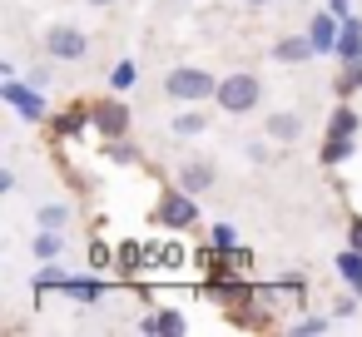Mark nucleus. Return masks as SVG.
I'll return each mask as SVG.
<instances>
[{"label": "nucleus", "instance_id": "obj_1", "mask_svg": "<svg viewBox=\"0 0 362 337\" xmlns=\"http://www.w3.org/2000/svg\"><path fill=\"white\" fill-rule=\"evenodd\" d=\"M164 95L179 100V105H199V100H214L218 95V80L209 70H199V65H174L164 75Z\"/></svg>", "mask_w": 362, "mask_h": 337}, {"label": "nucleus", "instance_id": "obj_2", "mask_svg": "<svg viewBox=\"0 0 362 337\" xmlns=\"http://www.w3.org/2000/svg\"><path fill=\"white\" fill-rule=\"evenodd\" d=\"M218 110L223 114H253L258 110V100H263V85H258V75H248V70H233L228 80H218Z\"/></svg>", "mask_w": 362, "mask_h": 337}, {"label": "nucleus", "instance_id": "obj_3", "mask_svg": "<svg viewBox=\"0 0 362 337\" xmlns=\"http://www.w3.org/2000/svg\"><path fill=\"white\" fill-rule=\"evenodd\" d=\"M189 223H199V203H194V194L179 184V189H164L159 194V228H189Z\"/></svg>", "mask_w": 362, "mask_h": 337}, {"label": "nucleus", "instance_id": "obj_4", "mask_svg": "<svg viewBox=\"0 0 362 337\" xmlns=\"http://www.w3.org/2000/svg\"><path fill=\"white\" fill-rule=\"evenodd\" d=\"M0 100H6L21 119H45V90H35V85H21L16 75L0 85Z\"/></svg>", "mask_w": 362, "mask_h": 337}, {"label": "nucleus", "instance_id": "obj_5", "mask_svg": "<svg viewBox=\"0 0 362 337\" xmlns=\"http://www.w3.org/2000/svg\"><path fill=\"white\" fill-rule=\"evenodd\" d=\"M45 50H50V60H85L90 55V35L75 30V25H50L45 30Z\"/></svg>", "mask_w": 362, "mask_h": 337}, {"label": "nucleus", "instance_id": "obj_6", "mask_svg": "<svg viewBox=\"0 0 362 337\" xmlns=\"http://www.w3.org/2000/svg\"><path fill=\"white\" fill-rule=\"evenodd\" d=\"M308 40H313V50H317V55H337V40H342L337 11H327V16H313V20H308Z\"/></svg>", "mask_w": 362, "mask_h": 337}, {"label": "nucleus", "instance_id": "obj_7", "mask_svg": "<svg viewBox=\"0 0 362 337\" xmlns=\"http://www.w3.org/2000/svg\"><path fill=\"white\" fill-rule=\"evenodd\" d=\"M95 129H100L105 139H124V134H129V110H124L119 100L95 105Z\"/></svg>", "mask_w": 362, "mask_h": 337}, {"label": "nucleus", "instance_id": "obj_8", "mask_svg": "<svg viewBox=\"0 0 362 337\" xmlns=\"http://www.w3.org/2000/svg\"><path fill=\"white\" fill-rule=\"evenodd\" d=\"M179 184H184L189 194H209V189L218 184V169H214V159H189V164L179 169Z\"/></svg>", "mask_w": 362, "mask_h": 337}, {"label": "nucleus", "instance_id": "obj_9", "mask_svg": "<svg viewBox=\"0 0 362 337\" xmlns=\"http://www.w3.org/2000/svg\"><path fill=\"white\" fill-rule=\"evenodd\" d=\"M317 50H313V40L308 35H283L278 45H273V60H283V65H303V60H313Z\"/></svg>", "mask_w": 362, "mask_h": 337}, {"label": "nucleus", "instance_id": "obj_10", "mask_svg": "<svg viewBox=\"0 0 362 337\" xmlns=\"http://www.w3.org/2000/svg\"><path fill=\"white\" fill-rule=\"evenodd\" d=\"M337 60H342V65L362 60V20H357V16H342V40H337Z\"/></svg>", "mask_w": 362, "mask_h": 337}, {"label": "nucleus", "instance_id": "obj_11", "mask_svg": "<svg viewBox=\"0 0 362 337\" xmlns=\"http://www.w3.org/2000/svg\"><path fill=\"white\" fill-rule=\"evenodd\" d=\"M95 124V105H75L65 114H55V134H85Z\"/></svg>", "mask_w": 362, "mask_h": 337}, {"label": "nucleus", "instance_id": "obj_12", "mask_svg": "<svg viewBox=\"0 0 362 337\" xmlns=\"http://www.w3.org/2000/svg\"><path fill=\"white\" fill-rule=\"evenodd\" d=\"M298 134H303V119H298V114H288V110L268 114V139H278V144H293Z\"/></svg>", "mask_w": 362, "mask_h": 337}, {"label": "nucleus", "instance_id": "obj_13", "mask_svg": "<svg viewBox=\"0 0 362 337\" xmlns=\"http://www.w3.org/2000/svg\"><path fill=\"white\" fill-rule=\"evenodd\" d=\"M144 332H169V337H179V332H189V322H184V312H174V307H164V312H149L144 322H139Z\"/></svg>", "mask_w": 362, "mask_h": 337}, {"label": "nucleus", "instance_id": "obj_14", "mask_svg": "<svg viewBox=\"0 0 362 337\" xmlns=\"http://www.w3.org/2000/svg\"><path fill=\"white\" fill-rule=\"evenodd\" d=\"M337 273H342V283H347L352 292H362V253H357V248L337 253Z\"/></svg>", "mask_w": 362, "mask_h": 337}, {"label": "nucleus", "instance_id": "obj_15", "mask_svg": "<svg viewBox=\"0 0 362 337\" xmlns=\"http://www.w3.org/2000/svg\"><path fill=\"white\" fill-rule=\"evenodd\" d=\"M352 149H357L352 134H327V144H322V164H342Z\"/></svg>", "mask_w": 362, "mask_h": 337}, {"label": "nucleus", "instance_id": "obj_16", "mask_svg": "<svg viewBox=\"0 0 362 337\" xmlns=\"http://www.w3.org/2000/svg\"><path fill=\"white\" fill-rule=\"evenodd\" d=\"M139 263H149V248L144 243H124L119 248V273H139Z\"/></svg>", "mask_w": 362, "mask_h": 337}, {"label": "nucleus", "instance_id": "obj_17", "mask_svg": "<svg viewBox=\"0 0 362 337\" xmlns=\"http://www.w3.org/2000/svg\"><path fill=\"white\" fill-rule=\"evenodd\" d=\"M65 292H70L75 302H100V283H95V278H70Z\"/></svg>", "mask_w": 362, "mask_h": 337}, {"label": "nucleus", "instance_id": "obj_18", "mask_svg": "<svg viewBox=\"0 0 362 337\" xmlns=\"http://www.w3.org/2000/svg\"><path fill=\"white\" fill-rule=\"evenodd\" d=\"M204 129H209V119H204V114H194V110H189V114H174V134H184V139H189V134H204Z\"/></svg>", "mask_w": 362, "mask_h": 337}, {"label": "nucleus", "instance_id": "obj_19", "mask_svg": "<svg viewBox=\"0 0 362 337\" xmlns=\"http://www.w3.org/2000/svg\"><path fill=\"white\" fill-rule=\"evenodd\" d=\"M129 85H134V65H129V60H119V65L110 70V90H115V95H124Z\"/></svg>", "mask_w": 362, "mask_h": 337}, {"label": "nucleus", "instance_id": "obj_20", "mask_svg": "<svg viewBox=\"0 0 362 337\" xmlns=\"http://www.w3.org/2000/svg\"><path fill=\"white\" fill-rule=\"evenodd\" d=\"M105 154H110V159H115V164H134V159H139V154H134V144H129V139H110V144H105Z\"/></svg>", "mask_w": 362, "mask_h": 337}, {"label": "nucleus", "instance_id": "obj_21", "mask_svg": "<svg viewBox=\"0 0 362 337\" xmlns=\"http://www.w3.org/2000/svg\"><path fill=\"white\" fill-rule=\"evenodd\" d=\"M55 253H60V233H55V228L35 233V258H55Z\"/></svg>", "mask_w": 362, "mask_h": 337}, {"label": "nucleus", "instance_id": "obj_22", "mask_svg": "<svg viewBox=\"0 0 362 337\" xmlns=\"http://www.w3.org/2000/svg\"><path fill=\"white\" fill-rule=\"evenodd\" d=\"M332 134H357V110L342 105V110L332 114Z\"/></svg>", "mask_w": 362, "mask_h": 337}, {"label": "nucleus", "instance_id": "obj_23", "mask_svg": "<svg viewBox=\"0 0 362 337\" xmlns=\"http://www.w3.org/2000/svg\"><path fill=\"white\" fill-rule=\"evenodd\" d=\"M65 218H70V208H65V203H45V208H40V228H60Z\"/></svg>", "mask_w": 362, "mask_h": 337}, {"label": "nucleus", "instance_id": "obj_24", "mask_svg": "<svg viewBox=\"0 0 362 337\" xmlns=\"http://www.w3.org/2000/svg\"><path fill=\"white\" fill-rule=\"evenodd\" d=\"M214 248H218V253H233V248H238V233H233L228 223H214Z\"/></svg>", "mask_w": 362, "mask_h": 337}, {"label": "nucleus", "instance_id": "obj_25", "mask_svg": "<svg viewBox=\"0 0 362 337\" xmlns=\"http://www.w3.org/2000/svg\"><path fill=\"white\" fill-rule=\"evenodd\" d=\"M65 283H70V273H65V268H45V273H40V283H35V292H45V288H65Z\"/></svg>", "mask_w": 362, "mask_h": 337}, {"label": "nucleus", "instance_id": "obj_26", "mask_svg": "<svg viewBox=\"0 0 362 337\" xmlns=\"http://www.w3.org/2000/svg\"><path fill=\"white\" fill-rule=\"evenodd\" d=\"M293 332H303V337H313V332H327V317H303Z\"/></svg>", "mask_w": 362, "mask_h": 337}, {"label": "nucleus", "instance_id": "obj_27", "mask_svg": "<svg viewBox=\"0 0 362 337\" xmlns=\"http://www.w3.org/2000/svg\"><path fill=\"white\" fill-rule=\"evenodd\" d=\"M352 85H362V60H352L347 75H342V90H352Z\"/></svg>", "mask_w": 362, "mask_h": 337}, {"label": "nucleus", "instance_id": "obj_28", "mask_svg": "<svg viewBox=\"0 0 362 337\" xmlns=\"http://www.w3.org/2000/svg\"><path fill=\"white\" fill-rule=\"evenodd\" d=\"M347 248L362 253V218H352V228H347Z\"/></svg>", "mask_w": 362, "mask_h": 337}, {"label": "nucleus", "instance_id": "obj_29", "mask_svg": "<svg viewBox=\"0 0 362 337\" xmlns=\"http://www.w3.org/2000/svg\"><path fill=\"white\" fill-rule=\"evenodd\" d=\"M248 159H253V164H263V159H268V144H263V139H253V144H248Z\"/></svg>", "mask_w": 362, "mask_h": 337}, {"label": "nucleus", "instance_id": "obj_30", "mask_svg": "<svg viewBox=\"0 0 362 337\" xmlns=\"http://www.w3.org/2000/svg\"><path fill=\"white\" fill-rule=\"evenodd\" d=\"M90 263H95V268H105V263H110V248H105V243H95V248H90Z\"/></svg>", "mask_w": 362, "mask_h": 337}, {"label": "nucleus", "instance_id": "obj_31", "mask_svg": "<svg viewBox=\"0 0 362 337\" xmlns=\"http://www.w3.org/2000/svg\"><path fill=\"white\" fill-rule=\"evenodd\" d=\"M357 297H362V292H357ZM357 297H337V317H352V312H357Z\"/></svg>", "mask_w": 362, "mask_h": 337}, {"label": "nucleus", "instance_id": "obj_32", "mask_svg": "<svg viewBox=\"0 0 362 337\" xmlns=\"http://www.w3.org/2000/svg\"><path fill=\"white\" fill-rule=\"evenodd\" d=\"M0 194H16V169H0Z\"/></svg>", "mask_w": 362, "mask_h": 337}, {"label": "nucleus", "instance_id": "obj_33", "mask_svg": "<svg viewBox=\"0 0 362 337\" xmlns=\"http://www.w3.org/2000/svg\"><path fill=\"white\" fill-rule=\"evenodd\" d=\"M327 6H332L337 16H347V0H327Z\"/></svg>", "mask_w": 362, "mask_h": 337}, {"label": "nucleus", "instance_id": "obj_34", "mask_svg": "<svg viewBox=\"0 0 362 337\" xmlns=\"http://www.w3.org/2000/svg\"><path fill=\"white\" fill-rule=\"evenodd\" d=\"M243 6H268V0H243Z\"/></svg>", "mask_w": 362, "mask_h": 337}, {"label": "nucleus", "instance_id": "obj_35", "mask_svg": "<svg viewBox=\"0 0 362 337\" xmlns=\"http://www.w3.org/2000/svg\"><path fill=\"white\" fill-rule=\"evenodd\" d=\"M90 6H115V0H90Z\"/></svg>", "mask_w": 362, "mask_h": 337}]
</instances>
